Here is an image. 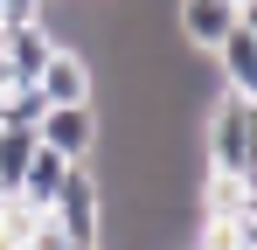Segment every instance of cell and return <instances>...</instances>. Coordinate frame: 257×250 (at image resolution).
Returning a JSON list of instances; mask_svg holds the SVG:
<instances>
[{"label": "cell", "instance_id": "obj_1", "mask_svg": "<svg viewBox=\"0 0 257 250\" xmlns=\"http://www.w3.org/2000/svg\"><path fill=\"white\" fill-rule=\"evenodd\" d=\"M202 139H209V167H215V174H243V181H257V97L215 90Z\"/></svg>", "mask_w": 257, "mask_h": 250}, {"label": "cell", "instance_id": "obj_2", "mask_svg": "<svg viewBox=\"0 0 257 250\" xmlns=\"http://www.w3.org/2000/svg\"><path fill=\"white\" fill-rule=\"evenodd\" d=\"M42 215H49L77 250H97V243H104V188H97L90 160H70V167H63V181H56V195H49Z\"/></svg>", "mask_w": 257, "mask_h": 250}, {"label": "cell", "instance_id": "obj_3", "mask_svg": "<svg viewBox=\"0 0 257 250\" xmlns=\"http://www.w3.org/2000/svg\"><path fill=\"white\" fill-rule=\"evenodd\" d=\"M35 139L49 153H63V160H90L104 146V111L97 104H49L42 125H35Z\"/></svg>", "mask_w": 257, "mask_h": 250}, {"label": "cell", "instance_id": "obj_4", "mask_svg": "<svg viewBox=\"0 0 257 250\" xmlns=\"http://www.w3.org/2000/svg\"><path fill=\"white\" fill-rule=\"evenodd\" d=\"M49 104H97V63H90L84 49H56L42 63V77H35Z\"/></svg>", "mask_w": 257, "mask_h": 250}, {"label": "cell", "instance_id": "obj_5", "mask_svg": "<svg viewBox=\"0 0 257 250\" xmlns=\"http://www.w3.org/2000/svg\"><path fill=\"white\" fill-rule=\"evenodd\" d=\"M229 28H236V0H174V35H181V49H202V56H209Z\"/></svg>", "mask_w": 257, "mask_h": 250}, {"label": "cell", "instance_id": "obj_6", "mask_svg": "<svg viewBox=\"0 0 257 250\" xmlns=\"http://www.w3.org/2000/svg\"><path fill=\"white\" fill-rule=\"evenodd\" d=\"M56 49H63V42L49 35L42 21H7V42H0V63H7V70H14L21 83H35V77H42V63L56 56Z\"/></svg>", "mask_w": 257, "mask_h": 250}, {"label": "cell", "instance_id": "obj_7", "mask_svg": "<svg viewBox=\"0 0 257 250\" xmlns=\"http://www.w3.org/2000/svg\"><path fill=\"white\" fill-rule=\"evenodd\" d=\"M209 56H215V77H222V90H229V97H257V35L229 28Z\"/></svg>", "mask_w": 257, "mask_h": 250}, {"label": "cell", "instance_id": "obj_8", "mask_svg": "<svg viewBox=\"0 0 257 250\" xmlns=\"http://www.w3.org/2000/svg\"><path fill=\"white\" fill-rule=\"evenodd\" d=\"M63 153H49L42 139H35V153H28V167H21V188H14V202H28V208H49V195H56V181H63Z\"/></svg>", "mask_w": 257, "mask_h": 250}, {"label": "cell", "instance_id": "obj_9", "mask_svg": "<svg viewBox=\"0 0 257 250\" xmlns=\"http://www.w3.org/2000/svg\"><path fill=\"white\" fill-rule=\"evenodd\" d=\"M28 153H35V132H28V125H0V181H7V188H21Z\"/></svg>", "mask_w": 257, "mask_h": 250}, {"label": "cell", "instance_id": "obj_10", "mask_svg": "<svg viewBox=\"0 0 257 250\" xmlns=\"http://www.w3.org/2000/svg\"><path fill=\"white\" fill-rule=\"evenodd\" d=\"M42 111H49V97L35 90V83H14V90L0 97V125H28V132H35V125H42Z\"/></svg>", "mask_w": 257, "mask_h": 250}, {"label": "cell", "instance_id": "obj_11", "mask_svg": "<svg viewBox=\"0 0 257 250\" xmlns=\"http://www.w3.org/2000/svg\"><path fill=\"white\" fill-rule=\"evenodd\" d=\"M35 222H42V208H28V202H7V215H0V250H21Z\"/></svg>", "mask_w": 257, "mask_h": 250}, {"label": "cell", "instance_id": "obj_12", "mask_svg": "<svg viewBox=\"0 0 257 250\" xmlns=\"http://www.w3.org/2000/svg\"><path fill=\"white\" fill-rule=\"evenodd\" d=\"M21 250H77V243H70V236H63V229H56V222L42 215V222L28 229V243H21Z\"/></svg>", "mask_w": 257, "mask_h": 250}, {"label": "cell", "instance_id": "obj_13", "mask_svg": "<svg viewBox=\"0 0 257 250\" xmlns=\"http://www.w3.org/2000/svg\"><path fill=\"white\" fill-rule=\"evenodd\" d=\"M49 0H0V21H42Z\"/></svg>", "mask_w": 257, "mask_h": 250}, {"label": "cell", "instance_id": "obj_14", "mask_svg": "<svg viewBox=\"0 0 257 250\" xmlns=\"http://www.w3.org/2000/svg\"><path fill=\"white\" fill-rule=\"evenodd\" d=\"M236 28H243V35H257V0H236Z\"/></svg>", "mask_w": 257, "mask_h": 250}, {"label": "cell", "instance_id": "obj_15", "mask_svg": "<svg viewBox=\"0 0 257 250\" xmlns=\"http://www.w3.org/2000/svg\"><path fill=\"white\" fill-rule=\"evenodd\" d=\"M7 202H14V188H7V181H0V215H7Z\"/></svg>", "mask_w": 257, "mask_h": 250}]
</instances>
